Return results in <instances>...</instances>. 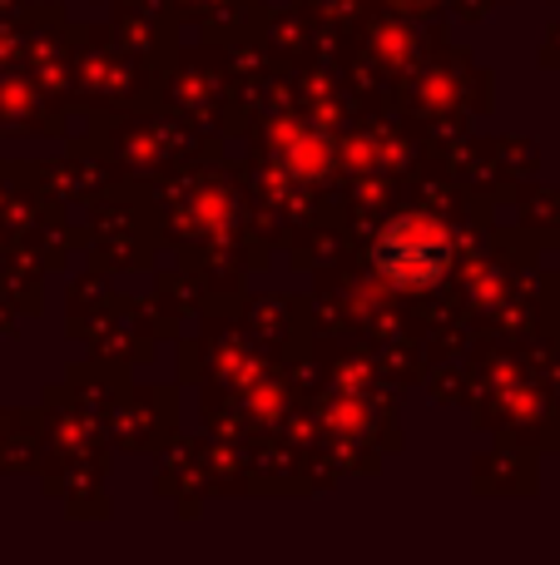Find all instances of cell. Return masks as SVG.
<instances>
[{
	"label": "cell",
	"instance_id": "cell-1",
	"mask_svg": "<svg viewBox=\"0 0 560 565\" xmlns=\"http://www.w3.org/2000/svg\"><path fill=\"white\" fill-rule=\"evenodd\" d=\"M367 258L392 288L427 292L452 274V234L432 214H397L377 228Z\"/></svg>",
	"mask_w": 560,
	"mask_h": 565
},
{
	"label": "cell",
	"instance_id": "cell-2",
	"mask_svg": "<svg viewBox=\"0 0 560 565\" xmlns=\"http://www.w3.org/2000/svg\"><path fill=\"white\" fill-rule=\"evenodd\" d=\"M397 6H427V0H397Z\"/></svg>",
	"mask_w": 560,
	"mask_h": 565
}]
</instances>
